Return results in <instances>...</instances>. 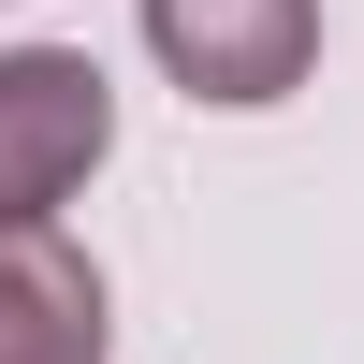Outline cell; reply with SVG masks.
Returning <instances> with one entry per match:
<instances>
[{
	"label": "cell",
	"instance_id": "obj_2",
	"mask_svg": "<svg viewBox=\"0 0 364 364\" xmlns=\"http://www.w3.org/2000/svg\"><path fill=\"white\" fill-rule=\"evenodd\" d=\"M146 58H161L190 102L262 117L321 73V0H146Z\"/></svg>",
	"mask_w": 364,
	"mask_h": 364
},
{
	"label": "cell",
	"instance_id": "obj_1",
	"mask_svg": "<svg viewBox=\"0 0 364 364\" xmlns=\"http://www.w3.org/2000/svg\"><path fill=\"white\" fill-rule=\"evenodd\" d=\"M102 146H117L102 58H73V44H15L0 58V219L73 204L87 175H102Z\"/></svg>",
	"mask_w": 364,
	"mask_h": 364
},
{
	"label": "cell",
	"instance_id": "obj_3",
	"mask_svg": "<svg viewBox=\"0 0 364 364\" xmlns=\"http://www.w3.org/2000/svg\"><path fill=\"white\" fill-rule=\"evenodd\" d=\"M102 262L58 219H0V364H102Z\"/></svg>",
	"mask_w": 364,
	"mask_h": 364
}]
</instances>
